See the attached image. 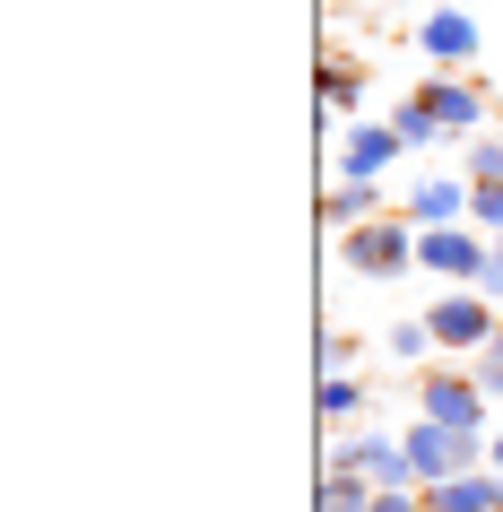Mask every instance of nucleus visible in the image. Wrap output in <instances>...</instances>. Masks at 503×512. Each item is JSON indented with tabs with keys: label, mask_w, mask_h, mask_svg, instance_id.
Masks as SVG:
<instances>
[{
	"label": "nucleus",
	"mask_w": 503,
	"mask_h": 512,
	"mask_svg": "<svg viewBox=\"0 0 503 512\" xmlns=\"http://www.w3.org/2000/svg\"><path fill=\"white\" fill-rule=\"evenodd\" d=\"M399 443H408V460H417V478H425V486H434V478H460V469H477V434L443 426V417H425V426H408Z\"/></svg>",
	"instance_id": "f257e3e1"
},
{
	"label": "nucleus",
	"mask_w": 503,
	"mask_h": 512,
	"mask_svg": "<svg viewBox=\"0 0 503 512\" xmlns=\"http://www.w3.org/2000/svg\"><path fill=\"white\" fill-rule=\"evenodd\" d=\"M347 261L365 278H399V270H417V235H408V217H382V226H347Z\"/></svg>",
	"instance_id": "f03ea898"
},
{
	"label": "nucleus",
	"mask_w": 503,
	"mask_h": 512,
	"mask_svg": "<svg viewBox=\"0 0 503 512\" xmlns=\"http://www.w3.org/2000/svg\"><path fill=\"white\" fill-rule=\"evenodd\" d=\"M408 105L425 113V131H434V139H443V131H451V139H469L477 122H486V105H477V87H460L451 70H443V79H425L417 96H408Z\"/></svg>",
	"instance_id": "7ed1b4c3"
},
{
	"label": "nucleus",
	"mask_w": 503,
	"mask_h": 512,
	"mask_svg": "<svg viewBox=\"0 0 503 512\" xmlns=\"http://www.w3.org/2000/svg\"><path fill=\"white\" fill-rule=\"evenodd\" d=\"M330 460H339V469H365L373 486H425L417 460H408V443H391V434H347Z\"/></svg>",
	"instance_id": "20e7f679"
},
{
	"label": "nucleus",
	"mask_w": 503,
	"mask_h": 512,
	"mask_svg": "<svg viewBox=\"0 0 503 512\" xmlns=\"http://www.w3.org/2000/svg\"><path fill=\"white\" fill-rule=\"evenodd\" d=\"M417 261L469 287V278H486V261H495V252H486L477 235H460V226H417Z\"/></svg>",
	"instance_id": "39448f33"
},
{
	"label": "nucleus",
	"mask_w": 503,
	"mask_h": 512,
	"mask_svg": "<svg viewBox=\"0 0 503 512\" xmlns=\"http://www.w3.org/2000/svg\"><path fill=\"white\" fill-rule=\"evenodd\" d=\"M417 400H425V417H443V426H460V434L486 426V382H469V374H425Z\"/></svg>",
	"instance_id": "423d86ee"
},
{
	"label": "nucleus",
	"mask_w": 503,
	"mask_h": 512,
	"mask_svg": "<svg viewBox=\"0 0 503 512\" xmlns=\"http://www.w3.org/2000/svg\"><path fill=\"white\" fill-rule=\"evenodd\" d=\"M417 44H425L434 70H469V61H477V18H469V9H434V18L417 27Z\"/></svg>",
	"instance_id": "0eeeda50"
},
{
	"label": "nucleus",
	"mask_w": 503,
	"mask_h": 512,
	"mask_svg": "<svg viewBox=\"0 0 503 512\" xmlns=\"http://www.w3.org/2000/svg\"><path fill=\"white\" fill-rule=\"evenodd\" d=\"M425 330H434V348H486V339H495V313L477 296H443L425 313Z\"/></svg>",
	"instance_id": "6e6552de"
},
{
	"label": "nucleus",
	"mask_w": 503,
	"mask_h": 512,
	"mask_svg": "<svg viewBox=\"0 0 503 512\" xmlns=\"http://www.w3.org/2000/svg\"><path fill=\"white\" fill-rule=\"evenodd\" d=\"M399 148H408V139H399V122H391V131H382V122H373V131H347V148H339V174L373 183V174H382V165H391Z\"/></svg>",
	"instance_id": "1a4fd4ad"
},
{
	"label": "nucleus",
	"mask_w": 503,
	"mask_h": 512,
	"mask_svg": "<svg viewBox=\"0 0 503 512\" xmlns=\"http://www.w3.org/2000/svg\"><path fill=\"white\" fill-rule=\"evenodd\" d=\"M460 209H469V183L434 174V183H417V200H408V226H460Z\"/></svg>",
	"instance_id": "9d476101"
},
{
	"label": "nucleus",
	"mask_w": 503,
	"mask_h": 512,
	"mask_svg": "<svg viewBox=\"0 0 503 512\" xmlns=\"http://www.w3.org/2000/svg\"><path fill=\"white\" fill-rule=\"evenodd\" d=\"M373 209H382V191H373V183H356V174H339V191L321 200V226H339V235H347V226H365Z\"/></svg>",
	"instance_id": "9b49d317"
},
{
	"label": "nucleus",
	"mask_w": 503,
	"mask_h": 512,
	"mask_svg": "<svg viewBox=\"0 0 503 512\" xmlns=\"http://www.w3.org/2000/svg\"><path fill=\"white\" fill-rule=\"evenodd\" d=\"M321 512H373V478L330 460V478H321Z\"/></svg>",
	"instance_id": "f8f14e48"
},
{
	"label": "nucleus",
	"mask_w": 503,
	"mask_h": 512,
	"mask_svg": "<svg viewBox=\"0 0 503 512\" xmlns=\"http://www.w3.org/2000/svg\"><path fill=\"white\" fill-rule=\"evenodd\" d=\"M356 96H365V61L330 53V61H321V105H330V113H347Z\"/></svg>",
	"instance_id": "ddd939ff"
},
{
	"label": "nucleus",
	"mask_w": 503,
	"mask_h": 512,
	"mask_svg": "<svg viewBox=\"0 0 503 512\" xmlns=\"http://www.w3.org/2000/svg\"><path fill=\"white\" fill-rule=\"evenodd\" d=\"M356 408H365V382H347V374H330V382H321V417H339V426H347Z\"/></svg>",
	"instance_id": "4468645a"
},
{
	"label": "nucleus",
	"mask_w": 503,
	"mask_h": 512,
	"mask_svg": "<svg viewBox=\"0 0 503 512\" xmlns=\"http://www.w3.org/2000/svg\"><path fill=\"white\" fill-rule=\"evenodd\" d=\"M469 183H503V139H469Z\"/></svg>",
	"instance_id": "2eb2a0df"
},
{
	"label": "nucleus",
	"mask_w": 503,
	"mask_h": 512,
	"mask_svg": "<svg viewBox=\"0 0 503 512\" xmlns=\"http://www.w3.org/2000/svg\"><path fill=\"white\" fill-rule=\"evenodd\" d=\"M469 217L477 226H503V183H469Z\"/></svg>",
	"instance_id": "dca6fc26"
},
{
	"label": "nucleus",
	"mask_w": 503,
	"mask_h": 512,
	"mask_svg": "<svg viewBox=\"0 0 503 512\" xmlns=\"http://www.w3.org/2000/svg\"><path fill=\"white\" fill-rule=\"evenodd\" d=\"M373 512H425L417 486H373Z\"/></svg>",
	"instance_id": "f3484780"
},
{
	"label": "nucleus",
	"mask_w": 503,
	"mask_h": 512,
	"mask_svg": "<svg viewBox=\"0 0 503 512\" xmlns=\"http://www.w3.org/2000/svg\"><path fill=\"white\" fill-rule=\"evenodd\" d=\"M425 348H434V330H425V322H399L391 330V356H425Z\"/></svg>",
	"instance_id": "a211bd4d"
},
{
	"label": "nucleus",
	"mask_w": 503,
	"mask_h": 512,
	"mask_svg": "<svg viewBox=\"0 0 503 512\" xmlns=\"http://www.w3.org/2000/svg\"><path fill=\"white\" fill-rule=\"evenodd\" d=\"M486 287H495V296H503V243H495V261H486Z\"/></svg>",
	"instance_id": "6ab92c4d"
},
{
	"label": "nucleus",
	"mask_w": 503,
	"mask_h": 512,
	"mask_svg": "<svg viewBox=\"0 0 503 512\" xmlns=\"http://www.w3.org/2000/svg\"><path fill=\"white\" fill-rule=\"evenodd\" d=\"M495 469H503V434H495Z\"/></svg>",
	"instance_id": "aec40b11"
}]
</instances>
